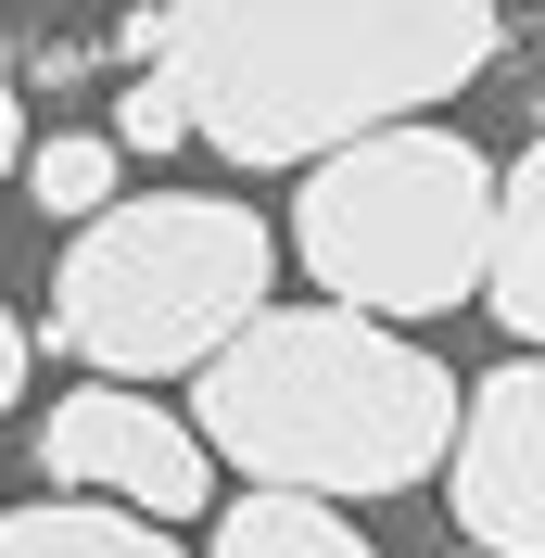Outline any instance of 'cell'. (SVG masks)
I'll return each mask as SVG.
<instances>
[{"label":"cell","instance_id":"obj_1","mask_svg":"<svg viewBox=\"0 0 545 558\" xmlns=\"http://www.w3.org/2000/svg\"><path fill=\"white\" fill-rule=\"evenodd\" d=\"M140 64L216 166H317L368 128L457 102L495 64V0H153Z\"/></svg>","mask_w":545,"mask_h":558},{"label":"cell","instance_id":"obj_2","mask_svg":"<svg viewBox=\"0 0 545 558\" xmlns=\"http://www.w3.org/2000/svg\"><path fill=\"white\" fill-rule=\"evenodd\" d=\"M470 381L368 305H267L191 368V432L279 495H407L457 457Z\"/></svg>","mask_w":545,"mask_h":558},{"label":"cell","instance_id":"obj_3","mask_svg":"<svg viewBox=\"0 0 545 558\" xmlns=\"http://www.w3.org/2000/svg\"><path fill=\"white\" fill-rule=\"evenodd\" d=\"M279 242L229 191H114L51 267V343L89 381H191L267 317Z\"/></svg>","mask_w":545,"mask_h":558},{"label":"cell","instance_id":"obj_4","mask_svg":"<svg viewBox=\"0 0 545 558\" xmlns=\"http://www.w3.org/2000/svg\"><path fill=\"white\" fill-rule=\"evenodd\" d=\"M495 153L432 114L407 128H368L317 153L305 191H292V254L317 267L330 305H368L393 330H432V317L482 305V267H495Z\"/></svg>","mask_w":545,"mask_h":558},{"label":"cell","instance_id":"obj_5","mask_svg":"<svg viewBox=\"0 0 545 558\" xmlns=\"http://www.w3.org/2000/svg\"><path fill=\"white\" fill-rule=\"evenodd\" d=\"M38 470H51V495H114L140 521L216 508V445L178 407H153L140 381H76L64 407L38 418Z\"/></svg>","mask_w":545,"mask_h":558},{"label":"cell","instance_id":"obj_6","mask_svg":"<svg viewBox=\"0 0 545 558\" xmlns=\"http://www.w3.org/2000/svg\"><path fill=\"white\" fill-rule=\"evenodd\" d=\"M444 495H457V533L482 558H545V355H508L457 407Z\"/></svg>","mask_w":545,"mask_h":558},{"label":"cell","instance_id":"obj_7","mask_svg":"<svg viewBox=\"0 0 545 558\" xmlns=\"http://www.w3.org/2000/svg\"><path fill=\"white\" fill-rule=\"evenodd\" d=\"M482 317H508V343L545 355V128L520 140V166L495 178V267H482Z\"/></svg>","mask_w":545,"mask_h":558},{"label":"cell","instance_id":"obj_8","mask_svg":"<svg viewBox=\"0 0 545 558\" xmlns=\"http://www.w3.org/2000/svg\"><path fill=\"white\" fill-rule=\"evenodd\" d=\"M0 558H191V546L114 495H64V508H0Z\"/></svg>","mask_w":545,"mask_h":558},{"label":"cell","instance_id":"obj_9","mask_svg":"<svg viewBox=\"0 0 545 558\" xmlns=\"http://www.w3.org/2000/svg\"><path fill=\"white\" fill-rule=\"evenodd\" d=\"M216 558H380V546L342 521L330 495H279V483H254V495H229V508H216Z\"/></svg>","mask_w":545,"mask_h":558},{"label":"cell","instance_id":"obj_10","mask_svg":"<svg viewBox=\"0 0 545 558\" xmlns=\"http://www.w3.org/2000/svg\"><path fill=\"white\" fill-rule=\"evenodd\" d=\"M26 191H38L51 216H76V229H89V216L114 204V140H102V128H64V140H38V153H26Z\"/></svg>","mask_w":545,"mask_h":558},{"label":"cell","instance_id":"obj_11","mask_svg":"<svg viewBox=\"0 0 545 558\" xmlns=\"http://www.w3.org/2000/svg\"><path fill=\"white\" fill-rule=\"evenodd\" d=\"M114 140H128V153H178V140H191V114H178V89L153 64L128 76V102H114Z\"/></svg>","mask_w":545,"mask_h":558},{"label":"cell","instance_id":"obj_12","mask_svg":"<svg viewBox=\"0 0 545 558\" xmlns=\"http://www.w3.org/2000/svg\"><path fill=\"white\" fill-rule=\"evenodd\" d=\"M13 393H26V317L0 305V407H13Z\"/></svg>","mask_w":545,"mask_h":558},{"label":"cell","instance_id":"obj_13","mask_svg":"<svg viewBox=\"0 0 545 558\" xmlns=\"http://www.w3.org/2000/svg\"><path fill=\"white\" fill-rule=\"evenodd\" d=\"M0 178H13V51H0Z\"/></svg>","mask_w":545,"mask_h":558}]
</instances>
